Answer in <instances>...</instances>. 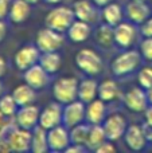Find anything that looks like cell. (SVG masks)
Returning a JSON list of instances; mask_svg holds the SVG:
<instances>
[{"mask_svg":"<svg viewBox=\"0 0 152 153\" xmlns=\"http://www.w3.org/2000/svg\"><path fill=\"white\" fill-rule=\"evenodd\" d=\"M74 11L67 7H57L47 13L45 19L46 27L53 28L58 32H63L74 22Z\"/></svg>","mask_w":152,"mask_h":153,"instance_id":"1","label":"cell"},{"mask_svg":"<svg viewBox=\"0 0 152 153\" xmlns=\"http://www.w3.org/2000/svg\"><path fill=\"white\" fill-rule=\"evenodd\" d=\"M54 98L59 103H70L78 97V82L74 78H61L54 83Z\"/></svg>","mask_w":152,"mask_h":153,"instance_id":"2","label":"cell"},{"mask_svg":"<svg viewBox=\"0 0 152 153\" xmlns=\"http://www.w3.org/2000/svg\"><path fill=\"white\" fill-rule=\"evenodd\" d=\"M75 63L83 73L89 75L98 74L102 67V61L98 54L89 48H83L75 55Z\"/></svg>","mask_w":152,"mask_h":153,"instance_id":"3","label":"cell"},{"mask_svg":"<svg viewBox=\"0 0 152 153\" xmlns=\"http://www.w3.org/2000/svg\"><path fill=\"white\" fill-rule=\"evenodd\" d=\"M62 43H63L62 35H59L58 31L48 28V27L40 30L37 35V47L42 53H50V51L59 50Z\"/></svg>","mask_w":152,"mask_h":153,"instance_id":"4","label":"cell"},{"mask_svg":"<svg viewBox=\"0 0 152 153\" xmlns=\"http://www.w3.org/2000/svg\"><path fill=\"white\" fill-rule=\"evenodd\" d=\"M47 143L48 149L54 152H62L70 145V133L66 130V128L54 126L47 130Z\"/></svg>","mask_w":152,"mask_h":153,"instance_id":"5","label":"cell"},{"mask_svg":"<svg viewBox=\"0 0 152 153\" xmlns=\"http://www.w3.org/2000/svg\"><path fill=\"white\" fill-rule=\"evenodd\" d=\"M140 62V56L136 51H128L124 53L121 55H118L117 58L113 61L112 63V70L116 75H124L128 73L133 71L137 67Z\"/></svg>","mask_w":152,"mask_h":153,"instance_id":"6","label":"cell"},{"mask_svg":"<svg viewBox=\"0 0 152 153\" xmlns=\"http://www.w3.org/2000/svg\"><path fill=\"white\" fill-rule=\"evenodd\" d=\"M85 113L86 109L82 101H73L70 103H66L65 106L63 111H62V121H63L65 126L73 128L82 122Z\"/></svg>","mask_w":152,"mask_h":153,"instance_id":"7","label":"cell"},{"mask_svg":"<svg viewBox=\"0 0 152 153\" xmlns=\"http://www.w3.org/2000/svg\"><path fill=\"white\" fill-rule=\"evenodd\" d=\"M31 134L28 129L18 128L12 129L7 137V144L11 151L15 152H26L31 149Z\"/></svg>","mask_w":152,"mask_h":153,"instance_id":"8","label":"cell"},{"mask_svg":"<svg viewBox=\"0 0 152 153\" xmlns=\"http://www.w3.org/2000/svg\"><path fill=\"white\" fill-rule=\"evenodd\" d=\"M39 116L40 111L37 106L34 105H26L20 106L18 111H16V124L19 128L23 129H32L35 128V125L39 122Z\"/></svg>","mask_w":152,"mask_h":153,"instance_id":"9","label":"cell"},{"mask_svg":"<svg viewBox=\"0 0 152 153\" xmlns=\"http://www.w3.org/2000/svg\"><path fill=\"white\" fill-rule=\"evenodd\" d=\"M39 61V48L34 47V46H24L19 51H16L13 62H15L16 67L22 71L27 70L28 67L37 65Z\"/></svg>","mask_w":152,"mask_h":153,"instance_id":"10","label":"cell"},{"mask_svg":"<svg viewBox=\"0 0 152 153\" xmlns=\"http://www.w3.org/2000/svg\"><path fill=\"white\" fill-rule=\"evenodd\" d=\"M62 108L58 103H50L42 110L39 116V125L46 130L54 126H58L62 122Z\"/></svg>","mask_w":152,"mask_h":153,"instance_id":"11","label":"cell"},{"mask_svg":"<svg viewBox=\"0 0 152 153\" xmlns=\"http://www.w3.org/2000/svg\"><path fill=\"white\" fill-rule=\"evenodd\" d=\"M47 74L48 73L40 65H34L24 70V81L32 89H42L47 83Z\"/></svg>","mask_w":152,"mask_h":153,"instance_id":"12","label":"cell"},{"mask_svg":"<svg viewBox=\"0 0 152 153\" xmlns=\"http://www.w3.org/2000/svg\"><path fill=\"white\" fill-rule=\"evenodd\" d=\"M104 132L107 138L109 140H117L125 132V120L118 114H113L105 121L104 124Z\"/></svg>","mask_w":152,"mask_h":153,"instance_id":"13","label":"cell"},{"mask_svg":"<svg viewBox=\"0 0 152 153\" xmlns=\"http://www.w3.org/2000/svg\"><path fill=\"white\" fill-rule=\"evenodd\" d=\"M31 8L30 3L26 0H13L10 7V18L15 23H22L30 16Z\"/></svg>","mask_w":152,"mask_h":153,"instance_id":"14","label":"cell"},{"mask_svg":"<svg viewBox=\"0 0 152 153\" xmlns=\"http://www.w3.org/2000/svg\"><path fill=\"white\" fill-rule=\"evenodd\" d=\"M125 103L131 110L133 111H142L145 108L147 103V95L144 94V91L137 87H133L132 90H129L125 95Z\"/></svg>","mask_w":152,"mask_h":153,"instance_id":"15","label":"cell"},{"mask_svg":"<svg viewBox=\"0 0 152 153\" xmlns=\"http://www.w3.org/2000/svg\"><path fill=\"white\" fill-rule=\"evenodd\" d=\"M12 97L16 101L18 106H26V105H31L35 100V89H32L30 85L24 83V85H19L13 89L12 91Z\"/></svg>","mask_w":152,"mask_h":153,"instance_id":"16","label":"cell"},{"mask_svg":"<svg viewBox=\"0 0 152 153\" xmlns=\"http://www.w3.org/2000/svg\"><path fill=\"white\" fill-rule=\"evenodd\" d=\"M125 141L131 149L140 151L145 145V136L143 129L140 126H136V125L129 126L125 133Z\"/></svg>","mask_w":152,"mask_h":153,"instance_id":"17","label":"cell"},{"mask_svg":"<svg viewBox=\"0 0 152 153\" xmlns=\"http://www.w3.org/2000/svg\"><path fill=\"white\" fill-rule=\"evenodd\" d=\"M31 151L34 153H45L48 151L47 130L39 125L31 134Z\"/></svg>","mask_w":152,"mask_h":153,"instance_id":"18","label":"cell"},{"mask_svg":"<svg viewBox=\"0 0 152 153\" xmlns=\"http://www.w3.org/2000/svg\"><path fill=\"white\" fill-rule=\"evenodd\" d=\"M67 32H69V38L73 42H83L90 35V27H89L88 22L78 19L77 22H73L72 26L67 28Z\"/></svg>","mask_w":152,"mask_h":153,"instance_id":"19","label":"cell"},{"mask_svg":"<svg viewBox=\"0 0 152 153\" xmlns=\"http://www.w3.org/2000/svg\"><path fill=\"white\" fill-rule=\"evenodd\" d=\"M135 39V28L127 23H118L115 30V40L121 47H128Z\"/></svg>","mask_w":152,"mask_h":153,"instance_id":"20","label":"cell"},{"mask_svg":"<svg viewBox=\"0 0 152 153\" xmlns=\"http://www.w3.org/2000/svg\"><path fill=\"white\" fill-rule=\"evenodd\" d=\"M105 116V105L102 100H97V101H92L89 102V106L86 109L85 117L88 118V121L93 125H98L100 122L104 120Z\"/></svg>","mask_w":152,"mask_h":153,"instance_id":"21","label":"cell"},{"mask_svg":"<svg viewBox=\"0 0 152 153\" xmlns=\"http://www.w3.org/2000/svg\"><path fill=\"white\" fill-rule=\"evenodd\" d=\"M98 94V86L93 79H85L78 85V97L82 102H92Z\"/></svg>","mask_w":152,"mask_h":153,"instance_id":"22","label":"cell"},{"mask_svg":"<svg viewBox=\"0 0 152 153\" xmlns=\"http://www.w3.org/2000/svg\"><path fill=\"white\" fill-rule=\"evenodd\" d=\"M39 65L48 74H54L61 67V56H59V54L57 51L43 53V55L39 56Z\"/></svg>","mask_w":152,"mask_h":153,"instance_id":"23","label":"cell"},{"mask_svg":"<svg viewBox=\"0 0 152 153\" xmlns=\"http://www.w3.org/2000/svg\"><path fill=\"white\" fill-rule=\"evenodd\" d=\"M127 13H128L129 19H132L133 22H143L147 19L150 10L144 4V1H132L131 4H128L127 7Z\"/></svg>","mask_w":152,"mask_h":153,"instance_id":"24","label":"cell"},{"mask_svg":"<svg viewBox=\"0 0 152 153\" xmlns=\"http://www.w3.org/2000/svg\"><path fill=\"white\" fill-rule=\"evenodd\" d=\"M105 132H104V128L98 125H93V128L89 129V134H88V141H86V145L89 146L90 149H94L96 151L102 143H105Z\"/></svg>","mask_w":152,"mask_h":153,"instance_id":"25","label":"cell"},{"mask_svg":"<svg viewBox=\"0 0 152 153\" xmlns=\"http://www.w3.org/2000/svg\"><path fill=\"white\" fill-rule=\"evenodd\" d=\"M74 15L77 16L80 20L83 22H90L94 18V10L92 7V4L85 0H80L74 4Z\"/></svg>","mask_w":152,"mask_h":153,"instance_id":"26","label":"cell"},{"mask_svg":"<svg viewBox=\"0 0 152 153\" xmlns=\"http://www.w3.org/2000/svg\"><path fill=\"white\" fill-rule=\"evenodd\" d=\"M89 129L90 128H88L86 125H82V124H78L75 126H73L72 132H70V143L83 146V144H86V141H88Z\"/></svg>","mask_w":152,"mask_h":153,"instance_id":"27","label":"cell"},{"mask_svg":"<svg viewBox=\"0 0 152 153\" xmlns=\"http://www.w3.org/2000/svg\"><path fill=\"white\" fill-rule=\"evenodd\" d=\"M117 94H118L117 85L113 81H110V79L104 81L98 86V95L102 101H112L113 98L117 97Z\"/></svg>","mask_w":152,"mask_h":153,"instance_id":"28","label":"cell"},{"mask_svg":"<svg viewBox=\"0 0 152 153\" xmlns=\"http://www.w3.org/2000/svg\"><path fill=\"white\" fill-rule=\"evenodd\" d=\"M104 19L109 26H117L121 20V10L117 4H107L104 10Z\"/></svg>","mask_w":152,"mask_h":153,"instance_id":"29","label":"cell"},{"mask_svg":"<svg viewBox=\"0 0 152 153\" xmlns=\"http://www.w3.org/2000/svg\"><path fill=\"white\" fill-rule=\"evenodd\" d=\"M16 109H18V103L13 100L12 94L11 95H3L0 97V111L4 114L5 117H11L13 114H16Z\"/></svg>","mask_w":152,"mask_h":153,"instance_id":"30","label":"cell"},{"mask_svg":"<svg viewBox=\"0 0 152 153\" xmlns=\"http://www.w3.org/2000/svg\"><path fill=\"white\" fill-rule=\"evenodd\" d=\"M115 39V31L110 28L109 24L107 26H101L97 31V40L104 46H109L112 40Z\"/></svg>","mask_w":152,"mask_h":153,"instance_id":"31","label":"cell"},{"mask_svg":"<svg viewBox=\"0 0 152 153\" xmlns=\"http://www.w3.org/2000/svg\"><path fill=\"white\" fill-rule=\"evenodd\" d=\"M139 82L144 89L152 87V69L145 67L139 73Z\"/></svg>","mask_w":152,"mask_h":153,"instance_id":"32","label":"cell"},{"mask_svg":"<svg viewBox=\"0 0 152 153\" xmlns=\"http://www.w3.org/2000/svg\"><path fill=\"white\" fill-rule=\"evenodd\" d=\"M142 53L145 59H152V38H147L142 43Z\"/></svg>","mask_w":152,"mask_h":153,"instance_id":"33","label":"cell"},{"mask_svg":"<svg viewBox=\"0 0 152 153\" xmlns=\"http://www.w3.org/2000/svg\"><path fill=\"white\" fill-rule=\"evenodd\" d=\"M11 0H0V19H4L7 13H10V7H11Z\"/></svg>","mask_w":152,"mask_h":153,"instance_id":"34","label":"cell"},{"mask_svg":"<svg viewBox=\"0 0 152 153\" xmlns=\"http://www.w3.org/2000/svg\"><path fill=\"white\" fill-rule=\"evenodd\" d=\"M98 153H110V152H115L116 148L112 145L110 143H102L101 145L98 146V148L96 149Z\"/></svg>","mask_w":152,"mask_h":153,"instance_id":"35","label":"cell"},{"mask_svg":"<svg viewBox=\"0 0 152 153\" xmlns=\"http://www.w3.org/2000/svg\"><path fill=\"white\" fill-rule=\"evenodd\" d=\"M142 32H143V35H144V36L152 38V19L147 20L144 24H143V27H142Z\"/></svg>","mask_w":152,"mask_h":153,"instance_id":"36","label":"cell"},{"mask_svg":"<svg viewBox=\"0 0 152 153\" xmlns=\"http://www.w3.org/2000/svg\"><path fill=\"white\" fill-rule=\"evenodd\" d=\"M143 132H144L145 137L150 138V140H152V125H150L147 122V125H144V126H143Z\"/></svg>","mask_w":152,"mask_h":153,"instance_id":"37","label":"cell"},{"mask_svg":"<svg viewBox=\"0 0 152 153\" xmlns=\"http://www.w3.org/2000/svg\"><path fill=\"white\" fill-rule=\"evenodd\" d=\"M5 32H7V27H5V24L3 23V20L0 19V42H1V40L4 39Z\"/></svg>","mask_w":152,"mask_h":153,"instance_id":"38","label":"cell"},{"mask_svg":"<svg viewBox=\"0 0 152 153\" xmlns=\"http://www.w3.org/2000/svg\"><path fill=\"white\" fill-rule=\"evenodd\" d=\"M5 69H7V65H5V61H4V58H3V56H0V76L4 75Z\"/></svg>","mask_w":152,"mask_h":153,"instance_id":"39","label":"cell"},{"mask_svg":"<svg viewBox=\"0 0 152 153\" xmlns=\"http://www.w3.org/2000/svg\"><path fill=\"white\" fill-rule=\"evenodd\" d=\"M0 151H11L8 144H7V141L1 140V134H0Z\"/></svg>","mask_w":152,"mask_h":153,"instance_id":"40","label":"cell"},{"mask_svg":"<svg viewBox=\"0 0 152 153\" xmlns=\"http://www.w3.org/2000/svg\"><path fill=\"white\" fill-rule=\"evenodd\" d=\"M145 117H147V122L150 125H152V108H150L147 110V113H145Z\"/></svg>","mask_w":152,"mask_h":153,"instance_id":"41","label":"cell"},{"mask_svg":"<svg viewBox=\"0 0 152 153\" xmlns=\"http://www.w3.org/2000/svg\"><path fill=\"white\" fill-rule=\"evenodd\" d=\"M94 3H96L97 5H107V4H109L112 0H93Z\"/></svg>","mask_w":152,"mask_h":153,"instance_id":"42","label":"cell"},{"mask_svg":"<svg viewBox=\"0 0 152 153\" xmlns=\"http://www.w3.org/2000/svg\"><path fill=\"white\" fill-rule=\"evenodd\" d=\"M4 117H5V116L1 113V111H0V129L4 126Z\"/></svg>","mask_w":152,"mask_h":153,"instance_id":"43","label":"cell"},{"mask_svg":"<svg viewBox=\"0 0 152 153\" xmlns=\"http://www.w3.org/2000/svg\"><path fill=\"white\" fill-rule=\"evenodd\" d=\"M148 90H150V91H148V98H150V101L152 102V87H150Z\"/></svg>","mask_w":152,"mask_h":153,"instance_id":"44","label":"cell"},{"mask_svg":"<svg viewBox=\"0 0 152 153\" xmlns=\"http://www.w3.org/2000/svg\"><path fill=\"white\" fill-rule=\"evenodd\" d=\"M46 1L51 3V4H57V3H59V1H61V0H46Z\"/></svg>","mask_w":152,"mask_h":153,"instance_id":"45","label":"cell"},{"mask_svg":"<svg viewBox=\"0 0 152 153\" xmlns=\"http://www.w3.org/2000/svg\"><path fill=\"white\" fill-rule=\"evenodd\" d=\"M26 1H28L30 4H34V3H38V0H26Z\"/></svg>","mask_w":152,"mask_h":153,"instance_id":"46","label":"cell"},{"mask_svg":"<svg viewBox=\"0 0 152 153\" xmlns=\"http://www.w3.org/2000/svg\"><path fill=\"white\" fill-rule=\"evenodd\" d=\"M1 91H3V85H1V82H0V97H1Z\"/></svg>","mask_w":152,"mask_h":153,"instance_id":"47","label":"cell"},{"mask_svg":"<svg viewBox=\"0 0 152 153\" xmlns=\"http://www.w3.org/2000/svg\"><path fill=\"white\" fill-rule=\"evenodd\" d=\"M133 1H144V0H133Z\"/></svg>","mask_w":152,"mask_h":153,"instance_id":"48","label":"cell"}]
</instances>
